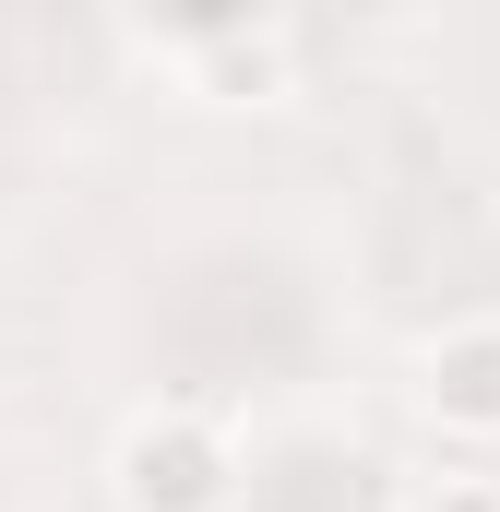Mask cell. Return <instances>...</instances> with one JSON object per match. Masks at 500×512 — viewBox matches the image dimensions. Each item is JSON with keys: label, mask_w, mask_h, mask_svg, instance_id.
<instances>
[{"label": "cell", "mask_w": 500, "mask_h": 512, "mask_svg": "<svg viewBox=\"0 0 500 512\" xmlns=\"http://www.w3.org/2000/svg\"><path fill=\"white\" fill-rule=\"evenodd\" d=\"M108 501L120 512H239V441L203 405H143L108 453Z\"/></svg>", "instance_id": "cell-1"}, {"label": "cell", "mask_w": 500, "mask_h": 512, "mask_svg": "<svg viewBox=\"0 0 500 512\" xmlns=\"http://www.w3.org/2000/svg\"><path fill=\"white\" fill-rule=\"evenodd\" d=\"M417 417L465 453H500V310H453L417 346Z\"/></svg>", "instance_id": "cell-2"}, {"label": "cell", "mask_w": 500, "mask_h": 512, "mask_svg": "<svg viewBox=\"0 0 500 512\" xmlns=\"http://www.w3.org/2000/svg\"><path fill=\"white\" fill-rule=\"evenodd\" d=\"M179 84H191V108H274V96H286V36H274V24L215 36V48L179 60Z\"/></svg>", "instance_id": "cell-3"}, {"label": "cell", "mask_w": 500, "mask_h": 512, "mask_svg": "<svg viewBox=\"0 0 500 512\" xmlns=\"http://www.w3.org/2000/svg\"><path fill=\"white\" fill-rule=\"evenodd\" d=\"M131 24L167 48V72L191 60V48H215V36H250V24H274V0H131Z\"/></svg>", "instance_id": "cell-4"}, {"label": "cell", "mask_w": 500, "mask_h": 512, "mask_svg": "<svg viewBox=\"0 0 500 512\" xmlns=\"http://www.w3.org/2000/svg\"><path fill=\"white\" fill-rule=\"evenodd\" d=\"M405 512H500V477H477V465H441V477H417V501Z\"/></svg>", "instance_id": "cell-5"}]
</instances>
